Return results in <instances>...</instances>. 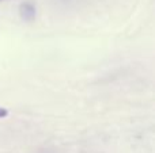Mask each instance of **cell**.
Listing matches in <instances>:
<instances>
[{
    "label": "cell",
    "mask_w": 155,
    "mask_h": 153,
    "mask_svg": "<svg viewBox=\"0 0 155 153\" xmlns=\"http://www.w3.org/2000/svg\"><path fill=\"white\" fill-rule=\"evenodd\" d=\"M0 2H2V0H0Z\"/></svg>",
    "instance_id": "3957f363"
},
{
    "label": "cell",
    "mask_w": 155,
    "mask_h": 153,
    "mask_svg": "<svg viewBox=\"0 0 155 153\" xmlns=\"http://www.w3.org/2000/svg\"><path fill=\"white\" fill-rule=\"evenodd\" d=\"M7 115H8V111L5 110V108L0 107V118H4V117H7Z\"/></svg>",
    "instance_id": "7a4b0ae2"
},
{
    "label": "cell",
    "mask_w": 155,
    "mask_h": 153,
    "mask_svg": "<svg viewBox=\"0 0 155 153\" xmlns=\"http://www.w3.org/2000/svg\"><path fill=\"white\" fill-rule=\"evenodd\" d=\"M21 12L25 19H33V16H34V14H35V10L31 4L26 3V4L21 5Z\"/></svg>",
    "instance_id": "6da1fadb"
}]
</instances>
